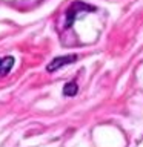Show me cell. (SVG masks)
<instances>
[{
  "label": "cell",
  "instance_id": "3",
  "mask_svg": "<svg viewBox=\"0 0 143 147\" xmlns=\"http://www.w3.org/2000/svg\"><path fill=\"white\" fill-rule=\"evenodd\" d=\"M12 66H14V58L11 55L2 58V61H0V75H8V72L12 69Z\"/></svg>",
  "mask_w": 143,
  "mask_h": 147
},
{
  "label": "cell",
  "instance_id": "4",
  "mask_svg": "<svg viewBox=\"0 0 143 147\" xmlns=\"http://www.w3.org/2000/svg\"><path fill=\"white\" fill-rule=\"evenodd\" d=\"M77 90H78L77 83H74V81L66 83V84H65V87H63V94L66 95V96H74V95L77 94Z\"/></svg>",
  "mask_w": 143,
  "mask_h": 147
},
{
  "label": "cell",
  "instance_id": "2",
  "mask_svg": "<svg viewBox=\"0 0 143 147\" xmlns=\"http://www.w3.org/2000/svg\"><path fill=\"white\" fill-rule=\"evenodd\" d=\"M77 60V55L76 54H71V55H63V57H57L51 61L48 66H46V71L48 72H55L57 69L66 66V64H71Z\"/></svg>",
  "mask_w": 143,
  "mask_h": 147
},
{
  "label": "cell",
  "instance_id": "5",
  "mask_svg": "<svg viewBox=\"0 0 143 147\" xmlns=\"http://www.w3.org/2000/svg\"><path fill=\"white\" fill-rule=\"evenodd\" d=\"M0 61H2V60H0Z\"/></svg>",
  "mask_w": 143,
  "mask_h": 147
},
{
  "label": "cell",
  "instance_id": "1",
  "mask_svg": "<svg viewBox=\"0 0 143 147\" xmlns=\"http://www.w3.org/2000/svg\"><path fill=\"white\" fill-rule=\"evenodd\" d=\"M80 11H95V8L89 6V5H86L83 2H74L71 5V8L68 9V12H66V28H71L72 22L76 20L77 12H80Z\"/></svg>",
  "mask_w": 143,
  "mask_h": 147
}]
</instances>
